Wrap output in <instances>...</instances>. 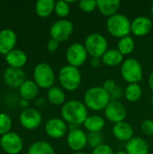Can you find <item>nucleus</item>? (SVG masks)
<instances>
[{"label":"nucleus","mask_w":153,"mask_h":154,"mask_svg":"<svg viewBox=\"0 0 153 154\" xmlns=\"http://www.w3.org/2000/svg\"><path fill=\"white\" fill-rule=\"evenodd\" d=\"M87 55L88 54L84 44L75 42L68 48L66 51V60L69 65L79 68L86 62Z\"/></svg>","instance_id":"9"},{"label":"nucleus","mask_w":153,"mask_h":154,"mask_svg":"<svg viewBox=\"0 0 153 154\" xmlns=\"http://www.w3.org/2000/svg\"><path fill=\"white\" fill-rule=\"evenodd\" d=\"M67 143L70 150L79 152L87 145V134L80 128L69 131L67 135Z\"/></svg>","instance_id":"14"},{"label":"nucleus","mask_w":153,"mask_h":154,"mask_svg":"<svg viewBox=\"0 0 153 154\" xmlns=\"http://www.w3.org/2000/svg\"><path fill=\"white\" fill-rule=\"evenodd\" d=\"M82 81V75L78 68L66 65L59 71V82L63 89L67 91L77 90Z\"/></svg>","instance_id":"3"},{"label":"nucleus","mask_w":153,"mask_h":154,"mask_svg":"<svg viewBox=\"0 0 153 154\" xmlns=\"http://www.w3.org/2000/svg\"><path fill=\"white\" fill-rule=\"evenodd\" d=\"M112 133L115 138L121 142L127 143L132 138H133V128L129 123L125 121L115 124L112 129Z\"/></svg>","instance_id":"18"},{"label":"nucleus","mask_w":153,"mask_h":154,"mask_svg":"<svg viewBox=\"0 0 153 154\" xmlns=\"http://www.w3.org/2000/svg\"><path fill=\"white\" fill-rule=\"evenodd\" d=\"M135 43L134 40L131 36H125L124 38L119 39V42L117 43V50L124 56V55H129L132 53L134 50Z\"/></svg>","instance_id":"29"},{"label":"nucleus","mask_w":153,"mask_h":154,"mask_svg":"<svg viewBox=\"0 0 153 154\" xmlns=\"http://www.w3.org/2000/svg\"><path fill=\"white\" fill-rule=\"evenodd\" d=\"M3 78L5 83L13 88H19L26 80L25 73L22 69H15L11 67H8L4 71Z\"/></svg>","instance_id":"15"},{"label":"nucleus","mask_w":153,"mask_h":154,"mask_svg":"<svg viewBox=\"0 0 153 154\" xmlns=\"http://www.w3.org/2000/svg\"><path fill=\"white\" fill-rule=\"evenodd\" d=\"M121 5L119 0H98L97 9L99 12L108 18L116 14Z\"/></svg>","instance_id":"22"},{"label":"nucleus","mask_w":153,"mask_h":154,"mask_svg":"<svg viewBox=\"0 0 153 154\" xmlns=\"http://www.w3.org/2000/svg\"><path fill=\"white\" fill-rule=\"evenodd\" d=\"M54 12L57 14V16L60 17L61 19H65L70 12V6L68 1H57L55 3V8Z\"/></svg>","instance_id":"30"},{"label":"nucleus","mask_w":153,"mask_h":154,"mask_svg":"<svg viewBox=\"0 0 153 154\" xmlns=\"http://www.w3.org/2000/svg\"><path fill=\"white\" fill-rule=\"evenodd\" d=\"M19 106L21 107H23V109H26L29 107V101L28 100H25V99H23L21 98L20 101H19Z\"/></svg>","instance_id":"40"},{"label":"nucleus","mask_w":153,"mask_h":154,"mask_svg":"<svg viewBox=\"0 0 153 154\" xmlns=\"http://www.w3.org/2000/svg\"><path fill=\"white\" fill-rule=\"evenodd\" d=\"M83 100L87 109L98 112L106 109L111 102V97L102 87H92L85 92Z\"/></svg>","instance_id":"2"},{"label":"nucleus","mask_w":153,"mask_h":154,"mask_svg":"<svg viewBox=\"0 0 153 154\" xmlns=\"http://www.w3.org/2000/svg\"><path fill=\"white\" fill-rule=\"evenodd\" d=\"M115 154H127L126 152H124V151H119V152H117Z\"/></svg>","instance_id":"43"},{"label":"nucleus","mask_w":153,"mask_h":154,"mask_svg":"<svg viewBox=\"0 0 153 154\" xmlns=\"http://www.w3.org/2000/svg\"><path fill=\"white\" fill-rule=\"evenodd\" d=\"M142 94V88L138 83L128 84V86L124 89V97L127 101L132 103L137 102L141 98Z\"/></svg>","instance_id":"28"},{"label":"nucleus","mask_w":153,"mask_h":154,"mask_svg":"<svg viewBox=\"0 0 153 154\" xmlns=\"http://www.w3.org/2000/svg\"><path fill=\"white\" fill-rule=\"evenodd\" d=\"M148 84H149V87L153 91V71L150 74L149 76V79H148Z\"/></svg>","instance_id":"41"},{"label":"nucleus","mask_w":153,"mask_h":154,"mask_svg":"<svg viewBox=\"0 0 153 154\" xmlns=\"http://www.w3.org/2000/svg\"><path fill=\"white\" fill-rule=\"evenodd\" d=\"M46 134L52 139H60L65 136L69 131L67 123L60 118H50L45 124L44 127Z\"/></svg>","instance_id":"13"},{"label":"nucleus","mask_w":153,"mask_h":154,"mask_svg":"<svg viewBox=\"0 0 153 154\" xmlns=\"http://www.w3.org/2000/svg\"><path fill=\"white\" fill-rule=\"evenodd\" d=\"M125 152L127 154H148L149 144L141 137H133L126 143Z\"/></svg>","instance_id":"20"},{"label":"nucleus","mask_w":153,"mask_h":154,"mask_svg":"<svg viewBox=\"0 0 153 154\" xmlns=\"http://www.w3.org/2000/svg\"><path fill=\"white\" fill-rule=\"evenodd\" d=\"M102 62L108 67H115L122 65L124 62V55L116 49H108L101 58Z\"/></svg>","instance_id":"23"},{"label":"nucleus","mask_w":153,"mask_h":154,"mask_svg":"<svg viewBox=\"0 0 153 154\" xmlns=\"http://www.w3.org/2000/svg\"><path fill=\"white\" fill-rule=\"evenodd\" d=\"M0 149H1V141H0Z\"/></svg>","instance_id":"47"},{"label":"nucleus","mask_w":153,"mask_h":154,"mask_svg":"<svg viewBox=\"0 0 153 154\" xmlns=\"http://www.w3.org/2000/svg\"><path fill=\"white\" fill-rule=\"evenodd\" d=\"M152 154H153V152H152Z\"/></svg>","instance_id":"48"},{"label":"nucleus","mask_w":153,"mask_h":154,"mask_svg":"<svg viewBox=\"0 0 153 154\" xmlns=\"http://www.w3.org/2000/svg\"><path fill=\"white\" fill-rule=\"evenodd\" d=\"M124 95V92L122 90V88L120 87H116L115 88V90L110 94V97H111V100H114V101H118V99H120Z\"/></svg>","instance_id":"37"},{"label":"nucleus","mask_w":153,"mask_h":154,"mask_svg":"<svg viewBox=\"0 0 153 154\" xmlns=\"http://www.w3.org/2000/svg\"><path fill=\"white\" fill-rule=\"evenodd\" d=\"M1 149L7 154H19L23 148L22 137L14 132H9L0 138Z\"/></svg>","instance_id":"11"},{"label":"nucleus","mask_w":153,"mask_h":154,"mask_svg":"<svg viewBox=\"0 0 153 154\" xmlns=\"http://www.w3.org/2000/svg\"><path fill=\"white\" fill-rule=\"evenodd\" d=\"M78 6L80 10L85 13H91L97 8V1L93 0H81L78 2Z\"/></svg>","instance_id":"33"},{"label":"nucleus","mask_w":153,"mask_h":154,"mask_svg":"<svg viewBox=\"0 0 153 154\" xmlns=\"http://www.w3.org/2000/svg\"><path fill=\"white\" fill-rule=\"evenodd\" d=\"M151 106H152V107H153V96H152V97H151Z\"/></svg>","instance_id":"46"},{"label":"nucleus","mask_w":153,"mask_h":154,"mask_svg":"<svg viewBox=\"0 0 153 154\" xmlns=\"http://www.w3.org/2000/svg\"><path fill=\"white\" fill-rule=\"evenodd\" d=\"M44 103H45V100H44V98H42V97L37 98L36 101H35V105H36L37 106H41L44 105Z\"/></svg>","instance_id":"42"},{"label":"nucleus","mask_w":153,"mask_h":154,"mask_svg":"<svg viewBox=\"0 0 153 154\" xmlns=\"http://www.w3.org/2000/svg\"><path fill=\"white\" fill-rule=\"evenodd\" d=\"M84 46L87 54L92 58H102V56L108 50V42L104 35L101 33H91L85 39Z\"/></svg>","instance_id":"6"},{"label":"nucleus","mask_w":153,"mask_h":154,"mask_svg":"<svg viewBox=\"0 0 153 154\" xmlns=\"http://www.w3.org/2000/svg\"><path fill=\"white\" fill-rule=\"evenodd\" d=\"M121 76L129 84L139 83L143 76L141 63L133 58L124 60L121 65Z\"/></svg>","instance_id":"7"},{"label":"nucleus","mask_w":153,"mask_h":154,"mask_svg":"<svg viewBox=\"0 0 153 154\" xmlns=\"http://www.w3.org/2000/svg\"><path fill=\"white\" fill-rule=\"evenodd\" d=\"M17 42L16 33L9 28L2 29L0 31V54L6 55L13 50Z\"/></svg>","instance_id":"16"},{"label":"nucleus","mask_w":153,"mask_h":154,"mask_svg":"<svg viewBox=\"0 0 153 154\" xmlns=\"http://www.w3.org/2000/svg\"><path fill=\"white\" fill-rule=\"evenodd\" d=\"M104 113L106 118L109 122L114 124L124 121L127 115L125 106L119 101L114 100H111V102L107 105V106L104 110Z\"/></svg>","instance_id":"12"},{"label":"nucleus","mask_w":153,"mask_h":154,"mask_svg":"<svg viewBox=\"0 0 153 154\" xmlns=\"http://www.w3.org/2000/svg\"><path fill=\"white\" fill-rule=\"evenodd\" d=\"M100 63H101V60L99 58H91L90 60V65L92 67L96 68L100 65Z\"/></svg>","instance_id":"39"},{"label":"nucleus","mask_w":153,"mask_h":154,"mask_svg":"<svg viewBox=\"0 0 153 154\" xmlns=\"http://www.w3.org/2000/svg\"><path fill=\"white\" fill-rule=\"evenodd\" d=\"M55 1L53 0H39L35 4V12L41 18L49 17L55 8Z\"/></svg>","instance_id":"25"},{"label":"nucleus","mask_w":153,"mask_h":154,"mask_svg":"<svg viewBox=\"0 0 153 154\" xmlns=\"http://www.w3.org/2000/svg\"><path fill=\"white\" fill-rule=\"evenodd\" d=\"M73 154H87V153H85V152H75V153Z\"/></svg>","instance_id":"44"},{"label":"nucleus","mask_w":153,"mask_h":154,"mask_svg":"<svg viewBox=\"0 0 153 154\" xmlns=\"http://www.w3.org/2000/svg\"><path fill=\"white\" fill-rule=\"evenodd\" d=\"M5 59L9 67L15 69H22L27 63L28 60L26 53L20 49L13 50L5 56Z\"/></svg>","instance_id":"19"},{"label":"nucleus","mask_w":153,"mask_h":154,"mask_svg":"<svg viewBox=\"0 0 153 154\" xmlns=\"http://www.w3.org/2000/svg\"><path fill=\"white\" fill-rule=\"evenodd\" d=\"M39 88H40L33 80L26 79L19 88V95L21 98L30 101L36 98L39 94Z\"/></svg>","instance_id":"21"},{"label":"nucleus","mask_w":153,"mask_h":154,"mask_svg":"<svg viewBox=\"0 0 153 154\" xmlns=\"http://www.w3.org/2000/svg\"><path fill=\"white\" fill-rule=\"evenodd\" d=\"M62 119L69 125L80 126L87 118V108L83 102L78 100L67 101L61 107Z\"/></svg>","instance_id":"1"},{"label":"nucleus","mask_w":153,"mask_h":154,"mask_svg":"<svg viewBox=\"0 0 153 154\" xmlns=\"http://www.w3.org/2000/svg\"><path fill=\"white\" fill-rule=\"evenodd\" d=\"M152 29V22L147 16H138L131 23V32L135 36H145Z\"/></svg>","instance_id":"17"},{"label":"nucleus","mask_w":153,"mask_h":154,"mask_svg":"<svg viewBox=\"0 0 153 154\" xmlns=\"http://www.w3.org/2000/svg\"><path fill=\"white\" fill-rule=\"evenodd\" d=\"M142 132L146 135H153V120L146 119L141 125Z\"/></svg>","instance_id":"34"},{"label":"nucleus","mask_w":153,"mask_h":154,"mask_svg":"<svg viewBox=\"0 0 153 154\" xmlns=\"http://www.w3.org/2000/svg\"><path fill=\"white\" fill-rule=\"evenodd\" d=\"M92 154H115L113 149L107 144H102L95 149H93Z\"/></svg>","instance_id":"35"},{"label":"nucleus","mask_w":153,"mask_h":154,"mask_svg":"<svg viewBox=\"0 0 153 154\" xmlns=\"http://www.w3.org/2000/svg\"><path fill=\"white\" fill-rule=\"evenodd\" d=\"M73 30V24L69 20L60 19L52 23L50 29V34L51 39L61 42L67 41L71 36Z\"/></svg>","instance_id":"8"},{"label":"nucleus","mask_w":153,"mask_h":154,"mask_svg":"<svg viewBox=\"0 0 153 154\" xmlns=\"http://www.w3.org/2000/svg\"><path fill=\"white\" fill-rule=\"evenodd\" d=\"M151 14H152V15H153V4L151 5Z\"/></svg>","instance_id":"45"},{"label":"nucleus","mask_w":153,"mask_h":154,"mask_svg":"<svg viewBox=\"0 0 153 154\" xmlns=\"http://www.w3.org/2000/svg\"><path fill=\"white\" fill-rule=\"evenodd\" d=\"M131 21L122 14H116L106 21V30L110 35L115 38H124L131 32Z\"/></svg>","instance_id":"4"},{"label":"nucleus","mask_w":153,"mask_h":154,"mask_svg":"<svg viewBox=\"0 0 153 154\" xmlns=\"http://www.w3.org/2000/svg\"><path fill=\"white\" fill-rule=\"evenodd\" d=\"M19 121L24 129L32 131L41 125L42 122V116L38 109L28 107L21 112L19 116Z\"/></svg>","instance_id":"10"},{"label":"nucleus","mask_w":153,"mask_h":154,"mask_svg":"<svg viewBox=\"0 0 153 154\" xmlns=\"http://www.w3.org/2000/svg\"><path fill=\"white\" fill-rule=\"evenodd\" d=\"M116 87H117V85H116L115 81L114 79H106V80L104 82L102 88H103L107 93L111 94V93L115 90V88Z\"/></svg>","instance_id":"36"},{"label":"nucleus","mask_w":153,"mask_h":154,"mask_svg":"<svg viewBox=\"0 0 153 154\" xmlns=\"http://www.w3.org/2000/svg\"><path fill=\"white\" fill-rule=\"evenodd\" d=\"M105 125L106 122L104 117L98 115L88 116L83 124L85 129L87 130L88 133H100L105 127Z\"/></svg>","instance_id":"24"},{"label":"nucleus","mask_w":153,"mask_h":154,"mask_svg":"<svg viewBox=\"0 0 153 154\" xmlns=\"http://www.w3.org/2000/svg\"><path fill=\"white\" fill-rule=\"evenodd\" d=\"M47 98L48 101L54 106H61L66 103L65 92L63 89L58 87H52L50 89H48Z\"/></svg>","instance_id":"27"},{"label":"nucleus","mask_w":153,"mask_h":154,"mask_svg":"<svg viewBox=\"0 0 153 154\" xmlns=\"http://www.w3.org/2000/svg\"><path fill=\"white\" fill-rule=\"evenodd\" d=\"M103 134L100 133H88L87 134V144L93 149L103 144Z\"/></svg>","instance_id":"32"},{"label":"nucleus","mask_w":153,"mask_h":154,"mask_svg":"<svg viewBox=\"0 0 153 154\" xmlns=\"http://www.w3.org/2000/svg\"><path fill=\"white\" fill-rule=\"evenodd\" d=\"M13 125L12 118L6 113H0V135H4L11 132Z\"/></svg>","instance_id":"31"},{"label":"nucleus","mask_w":153,"mask_h":154,"mask_svg":"<svg viewBox=\"0 0 153 154\" xmlns=\"http://www.w3.org/2000/svg\"><path fill=\"white\" fill-rule=\"evenodd\" d=\"M59 45H60V42L58 41L50 38V40L47 43V49L50 52H55L59 49Z\"/></svg>","instance_id":"38"},{"label":"nucleus","mask_w":153,"mask_h":154,"mask_svg":"<svg viewBox=\"0 0 153 154\" xmlns=\"http://www.w3.org/2000/svg\"><path fill=\"white\" fill-rule=\"evenodd\" d=\"M33 81L40 88L50 89L53 87L55 74L52 67L46 62L38 63L33 69Z\"/></svg>","instance_id":"5"},{"label":"nucleus","mask_w":153,"mask_h":154,"mask_svg":"<svg viewBox=\"0 0 153 154\" xmlns=\"http://www.w3.org/2000/svg\"><path fill=\"white\" fill-rule=\"evenodd\" d=\"M27 154H55V151L50 143L37 141L30 145Z\"/></svg>","instance_id":"26"}]
</instances>
